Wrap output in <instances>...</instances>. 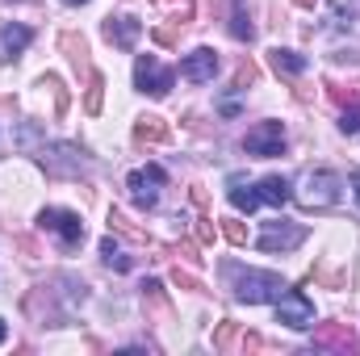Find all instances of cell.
Instances as JSON below:
<instances>
[{
  "label": "cell",
  "instance_id": "6da1fadb",
  "mask_svg": "<svg viewBox=\"0 0 360 356\" xmlns=\"http://www.w3.org/2000/svg\"><path fill=\"white\" fill-rule=\"evenodd\" d=\"M293 193H289V184L281 177H264L260 184H252V189H243L239 180H235V189H231V205L235 210H256V205H285Z\"/></svg>",
  "mask_w": 360,
  "mask_h": 356
},
{
  "label": "cell",
  "instance_id": "7a4b0ae2",
  "mask_svg": "<svg viewBox=\"0 0 360 356\" xmlns=\"http://www.w3.org/2000/svg\"><path fill=\"white\" fill-rule=\"evenodd\" d=\"M293 197H297L306 210H327V205H335V201H340V177H335V172H327V168L306 172Z\"/></svg>",
  "mask_w": 360,
  "mask_h": 356
},
{
  "label": "cell",
  "instance_id": "3957f363",
  "mask_svg": "<svg viewBox=\"0 0 360 356\" xmlns=\"http://www.w3.org/2000/svg\"><path fill=\"white\" fill-rule=\"evenodd\" d=\"M281 289H285V281L276 272H256V268L239 272V281H235V298L248 302V306H260V302L281 298Z\"/></svg>",
  "mask_w": 360,
  "mask_h": 356
},
{
  "label": "cell",
  "instance_id": "277c9868",
  "mask_svg": "<svg viewBox=\"0 0 360 356\" xmlns=\"http://www.w3.org/2000/svg\"><path fill=\"white\" fill-rule=\"evenodd\" d=\"M164 184H168V177H164V168H160V164H147V168L130 172V180H126L130 201H134L139 210H155V205H160V197H164Z\"/></svg>",
  "mask_w": 360,
  "mask_h": 356
},
{
  "label": "cell",
  "instance_id": "5b68a950",
  "mask_svg": "<svg viewBox=\"0 0 360 356\" xmlns=\"http://www.w3.org/2000/svg\"><path fill=\"white\" fill-rule=\"evenodd\" d=\"M38 227L51 231V235H59V243H63L68 252L84 243V222H80V214H72V210H42V214H38Z\"/></svg>",
  "mask_w": 360,
  "mask_h": 356
},
{
  "label": "cell",
  "instance_id": "8992f818",
  "mask_svg": "<svg viewBox=\"0 0 360 356\" xmlns=\"http://www.w3.org/2000/svg\"><path fill=\"white\" fill-rule=\"evenodd\" d=\"M276 323H285V327H314V302L302 293V289H289V293H281V302H276Z\"/></svg>",
  "mask_w": 360,
  "mask_h": 356
},
{
  "label": "cell",
  "instance_id": "52a82bcc",
  "mask_svg": "<svg viewBox=\"0 0 360 356\" xmlns=\"http://www.w3.org/2000/svg\"><path fill=\"white\" fill-rule=\"evenodd\" d=\"M243 147H248V155H260V160L281 155V151H285V126H281V122H260L256 130H248Z\"/></svg>",
  "mask_w": 360,
  "mask_h": 356
},
{
  "label": "cell",
  "instance_id": "ba28073f",
  "mask_svg": "<svg viewBox=\"0 0 360 356\" xmlns=\"http://www.w3.org/2000/svg\"><path fill=\"white\" fill-rule=\"evenodd\" d=\"M42 168H46L51 177H80V172L89 168V160H84L80 147L59 143V147H46V151H42Z\"/></svg>",
  "mask_w": 360,
  "mask_h": 356
},
{
  "label": "cell",
  "instance_id": "9c48e42d",
  "mask_svg": "<svg viewBox=\"0 0 360 356\" xmlns=\"http://www.w3.org/2000/svg\"><path fill=\"white\" fill-rule=\"evenodd\" d=\"M134 84L143 92H151V96H164V92L172 89V68H164L155 55H143L134 63Z\"/></svg>",
  "mask_w": 360,
  "mask_h": 356
},
{
  "label": "cell",
  "instance_id": "30bf717a",
  "mask_svg": "<svg viewBox=\"0 0 360 356\" xmlns=\"http://www.w3.org/2000/svg\"><path fill=\"white\" fill-rule=\"evenodd\" d=\"M314 348H323V352H352L360 356V340L344 327V323H323L319 331H314Z\"/></svg>",
  "mask_w": 360,
  "mask_h": 356
},
{
  "label": "cell",
  "instance_id": "8fae6325",
  "mask_svg": "<svg viewBox=\"0 0 360 356\" xmlns=\"http://www.w3.org/2000/svg\"><path fill=\"white\" fill-rule=\"evenodd\" d=\"M306 239V231L302 227H289V222H269L264 231H260V252H293L297 243Z\"/></svg>",
  "mask_w": 360,
  "mask_h": 356
},
{
  "label": "cell",
  "instance_id": "7c38bea8",
  "mask_svg": "<svg viewBox=\"0 0 360 356\" xmlns=\"http://www.w3.org/2000/svg\"><path fill=\"white\" fill-rule=\"evenodd\" d=\"M214 72H218V51H210V46H197V51L180 63V76H184V80H193V84L214 80Z\"/></svg>",
  "mask_w": 360,
  "mask_h": 356
},
{
  "label": "cell",
  "instance_id": "4fadbf2b",
  "mask_svg": "<svg viewBox=\"0 0 360 356\" xmlns=\"http://www.w3.org/2000/svg\"><path fill=\"white\" fill-rule=\"evenodd\" d=\"M25 314H30L34 323H59V310H55V293H51L46 285H34V289L25 293Z\"/></svg>",
  "mask_w": 360,
  "mask_h": 356
},
{
  "label": "cell",
  "instance_id": "5bb4252c",
  "mask_svg": "<svg viewBox=\"0 0 360 356\" xmlns=\"http://www.w3.org/2000/svg\"><path fill=\"white\" fill-rule=\"evenodd\" d=\"M139 34H143V21H134V17H109L105 21V38L113 46H122V51H134Z\"/></svg>",
  "mask_w": 360,
  "mask_h": 356
},
{
  "label": "cell",
  "instance_id": "9a60e30c",
  "mask_svg": "<svg viewBox=\"0 0 360 356\" xmlns=\"http://www.w3.org/2000/svg\"><path fill=\"white\" fill-rule=\"evenodd\" d=\"M30 38H34V34H30L25 25H4V30H0V51H4V59H17V55L30 46Z\"/></svg>",
  "mask_w": 360,
  "mask_h": 356
},
{
  "label": "cell",
  "instance_id": "2e32d148",
  "mask_svg": "<svg viewBox=\"0 0 360 356\" xmlns=\"http://www.w3.org/2000/svg\"><path fill=\"white\" fill-rule=\"evenodd\" d=\"M164 139H168V122L164 117L147 113V117L134 122V143H164Z\"/></svg>",
  "mask_w": 360,
  "mask_h": 356
},
{
  "label": "cell",
  "instance_id": "e0dca14e",
  "mask_svg": "<svg viewBox=\"0 0 360 356\" xmlns=\"http://www.w3.org/2000/svg\"><path fill=\"white\" fill-rule=\"evenodd\" d=\"M143 306H147V314H151V319H168V314H172L168 293H164V285H160V281H147V285H143Z\"/></svg>",
  "mask_w": 360,
  "mask_h": 356
},
{
  "label": "cell",
  "instance_id": "ac0fdd59",
  "mask_svg": "<svg viewBox=\"0 0 360 356\" xmlns=\"http://www.w3.org/2000/svg\"><path fill=\"white\" fill-rule=\"evenodd\" d=\"M231 34H235L239 42H252V38H256L252 13H248V0H231Z\"/></svg>",
  "mask_w": 360,
  "mask_h": 356
},
{
  "label": "cell",
  "instance_id": "d6986e66",
  "mask_svg": "<svg viewBox=\"0 0 360 356\" xmlns=\"http://www.w3.org/2000/svg\"><path fill=\"white\" fill-rule=\"evenodd\" d=\"M59 46H63V55L72 59L76 72H92L89 68V42H84L80 34H59Z\"/></svg>",
  "mask_w": 360,
  "mask_h": 356
},
{
  "label": "cell",
  "instance_id": "ffe728a7",
  "mask_svg": "<svg viewBox=\"0 0 360 356\" xmlns=\"http://www.w3.org/2000/svg\"><path fill=\"white\" fill-rule=\"evenodd\" d=\"M269 59H272V68H276V76H289V80H293V76L306 72V59H302L297 51H281V46H276V51H269Z\"/></svg>",
  "mask_w": 360,
  "mask_h": 356
},
{
  "label": "cell",
  "instance_id": "44dd1931",
  "mask_svg": "<svg viewBox=\"0 0 360 356\" xmlns=\"http://www.w3.org/2000/svg\"><path fill=\"white\" fill-rule=\"evenodd\" d=\"M101 101H105V76L101 72H89V92H84V113H101Z\"/></svg>",
  "mask_w": 360,
  "mask_h": 356
},
{
  "label": "cell",
  "instance_id": "7402d4cb",
  "mask_svg": "<svg viewBox=\"0 0 360 356\" xmlns=\"http://www.w3.org/2000/svg\"><path fill=\"white\" fill-rule=\"evenodd\" d=\"M109 227H113L117 235H126V239H134V243H151V239H147V231H139V227H130V218H126L122 210H113V214H109Z\"/></svg>",
  "mask_w": 360,
  "mask_h": 356
},
{
  "label": "cell",
  "instance_id": "603a6c76",
  "mask_svg": "<svg viewBox=\"0 0 360 356\" xmlns=\"http://www.w3.org/2000/svg\"><path fill=\"white\" fill-rule=\"evenodd\" d=\"M101 256H105V265H109V268H117V272H130V256H126V252H122L113 239H105V243H101Z\"/></svg>",
  "mask_w": 360,
  "mask_h": 356
},
{
  "label": "cell",
  "instance_id": "cb8c5ba5",
  "mask_svg": "<svg viewBox=\"0 0 360 356\" xmlns=\"http://www.w3.org/2000/svg\"><path fill=\"white\" fill-rule=\"evenodd\" d=\"M340 130L344 134H360V92L344 105V117H340Z\"/></svg>",
  "mask_w": 360,
  "mask_h": 356
},
{
  "label": "cell",
  "instance_id": "d4e9b609",
  "mask_svg": "<svg viewBox=\"0 0 360 356\" xmlns=\"http://www.w3.org/2000/svg\"><path fill=\"white\" fill-rule=\"evenodd\" d=\"M239 344V327L235 323H218V331H214V348L218 352H231Z\"/></svg>",
  "mask_w": 360,
  "mask_h": 356
},
{
  "label": "cell",
  "instance_id": "484cf974",
  "mask_svg": "<svg viewBox=\"0 0 360 356\" xmlns=\"http://www.w3.org/2000/svg\"><path fill=\"white\" fill-rule=\"evenodd\" d=\"M222 235H226L235 248H243V243H248V227H243L239 218H226V222H222Z\"/></svg>",
  "mask_w": 360,
  "mask_h": 356
},
{
  "label": "cell",
  "instance_id": "4316f807",
  "mask_svg": "<svg viewBox=\"0 0 360 356\" xmlns=\"http://www.w3.org/2000/svg\"><path fill=\"white\" fill-rule=\"evenodd\" d=\"M256 76H260V72H256V63H252V59H243V63H239V72H235V89H252V84H256Z\"/></svg>",
  "mask_w": 360,
  "mask_h": 356
},
{
  "label": "cell",
  "instance_id": "83f0119b",
  "mask_svg": "<svg viewBox=\"0 0 360 356\" xmlns=\"http://www.w3.org/2000/svg\"><path fill=\"white\" fill-rule=\"evenodd\" d=\"M42 84L55 92V109H59V113H68V89H63V80H59V76H46Z\"/></svg>",
  "mask_w": 360,
  "mask_h": 356
},
{
  "label": "cell",
  "instance_id": "f1b7e54d",
  "mask_svg": "<svg viewBox=\"0 0 360 356\" xmlns=\"http://www.w3.org/2000/svg\"><path fill=\"white\" fill-rule=\"evenodd\" d=\"M193 21V0H172V25H188Z\"/></svg>",
  "mask_w": 360,
  "mask_h": 356
},
{
  "label": "cell",
  "instance_id": "f546056e",
  "mask_svg": "<svg viewBox=\"0 0 360 356\" xmlns=\"http://www.w3.org/2000/svg\"><path fill=\"white\" fill-rule=\"evenodd\" d=\"M172 281H176L180 289H193V293H201V281H197V276H193V272H172Z\"/></svg>",
  "mask_w": 360,
  "mask_h": 356
},
{
  "label": "cell",
  "instance_id": "4dcf8cb0",
  "mask_svg": "<svg viewBox=\"0 0 360 356\" xmlns=\"http://www.w3.org/2000/svg\"><path fill=\"white\" fill-rule=\"evenodd\" d=\"M176 30L180 25H160V30H155V42H160V46H172V42H176Z\"/></svg>",
  "mask_w": 360,
  "mask_h": 356
},
{
  "label": "cell",
  "instance_id": "1f68e13d",
  "mask_svg": "<svg viewBox=\"0 0 360 356\" xmlns=\"http://www.w3.org/2000/svg\"><path fill=\"white\" fill-rule=\"evenodd\" d=\"M168 252H172V256H180V260H188V265H197V260H201L193 243H180V248H168Z\"/></svg>",
  "mask_w": 360,
  "mask_h": 356
},
{
  "label": "cell",
  "instance_id": "d6a6232c",
  "mask_svg": "<svg viewBox=\"0 0 360 356\" xmlns=\"http://www.w3.org/2000/svg\"><path fill=\"white\" fill-rule=\"evenodd\" d=\"M197 239H201V243H214V227H210V218H197Z\"/></svg>",
  "mask_w": 360,
  "mask_h": 356
},
{
  "label": "cell",
  "instance_id": "836d02e7",
  "mask_svg": "<svg viewBox=\"0 0 360 356\" xmlns=\"http://www.w3.org/2000/svg\"><path fill=\"white\" fill-rule=\"evenodd\" d=\"M239 344H243V352H260V348H269V344H264L260 336H252V331H248V336H243Z\"/></svg>",
  "mask_w": 360,
  "mask_h": 356
},
{
  "label": "cell",
  "instance_id": "e575fe53",
  "mask_svg": "<svg viewBox=\"0 0 360 356\" xmlns=\"http://www.w3.org/2000/svg\"><path fill=\"white\" fill-rule=\"evenodd\" d=\"M293 4H302V8H314V4H319V0H293Z\"/></svg>",
  "mask_w": 360,
  "mask_h": 356
},
{
  "label": "cell",
  "instance_id": "d590c367",
  "mask_svg": "<svg viewBox=\"0 0 360 356\" xmlns=\"http://www.w3.org/2000/svg\"><path fill=\"white\" fill-rule=\"evenodd\" d=\"M4 340H8V327H4V323H0V344H4Z\"/></svg>",
  "mask_w": 360,
  "mask_h": 356
},
{
  "label": "cell",
  "instance_id": "8d00e7d4",
  "mask_svg": "<svg viewBox=\"0 0 360 356\" xmlns=\"http://www.w3.org/2000/svg\"><path fill=\"white\" fill-rule=\"evenodd\" d=\"M352 184H356V197H360V168H356V177H352Z\"/></svg>",
  "mask_w": 360,
  "mask_h": 356
},
{
  "label": "cell",
  "instance_id": "74e56055",
  "mask_svg": "<svg viewBox=\"0 0 360 356\" xmlns=\"http://www.w3.org/2000/svg\"><path fill=\"white\" fill-rule=\"evenodd\" d=\"M68 4H89V0H68Z\"/></svg>",
  "mask_w": 360,
  "mask_h": 356
},
{
  "label": "cell",
  "instance_id": "f35d334b",
  "mask_svg": "<svg viewBox=\"0 0 360 356\" xmlns=\"http://www.w3.org/2000/svg\"><path fill=\"white\" fill-rule=\"evenodd\" d=\"M155 4H160V0H155Z\"/></svg>",
  "mask_w": 360,
  "mask_h": 356
}]
</instances>
